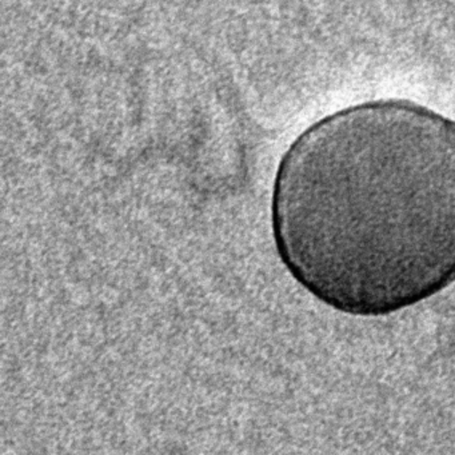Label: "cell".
Here are the masks:
<instances>
[{
    "mask_svg": "<svg viewBox=\"0 0 455 455\" xmlns=\"http://www.w3.org/2000/svg\"><path fill=\"white\" fill-rule=\"evenodd\" d=\"M276 251L330 307L385 316L455 282V122L409 102L347 108L282 158Z\"/></svg>",
    "mask_w": 455,
    "mask_h": 455,
    "instance_id": "cell-1",
    "label": "cell"
}]
</instances>
